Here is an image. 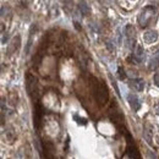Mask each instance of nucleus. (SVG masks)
Here are the masks:
<instances>
[{"instance_id":"14","label":"nucleus","mask_w":159,"mask_h":159,"mask_svg":"<svg viewBox=\"0 0 159 159\" xmlns=\"http://www.w3.org/2000/svg\"><path fill=\"white\" fill-rule=\"evenodd\" d=\"M154 83L159 87V72H157V74L154 75Z\"/></svg>"},{"instance_id":"4","label":"nucleus","mask_w":159,"mask_h":159,"mask_svg":"<svg viewBox=\"0 0 159 159\" xmlns=\"http://www.w3.org/2000/svg\"><path fill=\"white\" fill-rule=\"evenodd\" d=\"M127 100H129V104H130V107H131V109H132L134 111H137L139 108H141V102H139V97H137L136 94L130 93V94L127 96Z\"/></svg>"},{"instance_id":"15","label":"nucleus","mask_w":159,"mask_h":159,"mask_svg":"<svg viewBox=\"0 0 159 159\" xmlns=\"http://www.w3.org/2000/svg\"><path fill=\"white\" fill-rule=\"evenodd\" d=\"M148 156H149L151 159H157V156H156L153 152H151V151H148Z\"/></svg>"},{"instance_id":"5","label":"nucleus","mask_w":159,"mask_h":159,"mask_svg":"<svg viewBox=\"0 0 159 159\" xmlns=\"http://www.w3.org/2000/svg\"><path fill=\"white\" fill-rule=\"evenodd\" d=\"M36 84H37L36 77H33L31 74H28L27 75V81H26V87H27V91H28V93H30L31 97L33 96V92L36 89Z\"/></svg>"},{"instance_id":"6","label":"nucleus","mask_w":159,"mask_h":159,"mask_svg":"<svg viewBox=\"0 0 159 159\" xmlns=\"http://www.w3.org/2000/svg\"><path fill=\"white\" fill-rule=\"evenodd\" d=\"M130 87L137 92H142L144 89V81L142 79H134L130 81Z\"/></svg>"},{"instance_id":"17","label":"nucleus","mask_w":159,"mask_h":159,"mask_svg":"<svg viewBox=\"0 0 159 159\" xmlns=\"http://www.w3.org/2000/svg\"><path fill=\"white\" fill-rule=\"evenodd\" d=\"M156 114H157V115H159V104L156 107Z\"/></svg>"},{"instance_id":"9","label":"nucleus","mask_w":159,"mask_h":159,"mask_svg":"<svg viewBox=\"0 0 159 159\" xmlns=\"http://www.w3.org/2000/svg\"><path fill=\"white\" fill-rule=\"evenodd\" d=\"M79 9H80V11H81V14H82L83 16H87V15H89V12H91V9H89L88 4H87L84 0H81V1H80Z\"/></svg>"},{"instance_id":"13","label":"nucleus","mask_w":159,"mask_h":159,"mask_svg":"<svg viewBox=\"0 0 159 159\" xmlns=\"http://www.w3.org/2000/svg\"><path fill=\"white\" fill-rule=\"evenodd\" d=\"M74 119L77 120L80 125H86V124H87V120H86V119H81V118H79V116H77V115H74Z\"/></svg>"},{"instance_id":"7","label":"nucleus","mask_w":159,"mask_h":159,"mask_svg":"<svg viewBox=\"0 0 159 159\" xmlns=\"http://www.w3.org/2000/svg\"><path fill=\"white\" fill-rule=\"evenodd\" d=\"M157 39H158V33L156 31H148V32H146L143 34V40L147 44H152V43H154Z\"/></svg>"},{"instance_id":"18","label":"nucleus","mask_w":159,"mask_h":159,"mask_svg":"<svg viewBox=\"0 0 159 159\" xmlns=\"http://www.w3.org/2000/svg\"><path fill=\"white\" fill-rule=\"evenodd\" d=\"M157 57H158V59H159V52H158V54H157Z\"/></svg>"},{"instance_id":"2","label":"nucleus","mask_w":159,"mask_h":159,"mask_svg":"<svg viewBox=\"0 0 159 159\" xmlns=\"http://www.w3.org/2000/svg\"><path fill=\"white\" fill-rule=\"evenodd\" d=\"M94 97L99 104H104L108 100V89L104 82L99 81L96 86H94Z\"/></svg>"},{"instance_id":"8","label":"nucleus","mask_w":159,"mask_h":159,"mask_svg":"<svg viewBox=\"0 0 159 159\" xmlns=\"http://www.w3.org/2000/svg\"><path fill=\"white\" fill-rule=\"evenodd\" d=\"M144 58V50H143V48H142V45H136V48H135V52H134V59L136 62H141L142 60Z\"/></svg>"},{"instance_id":"1","label":"nucleus","mask_w":159,"mask_h":159,"mask_svg":"<svg viewBox=\"0 0 159 159\" xmlns=\"http://www.w3.org/2000/svg\"><path fill=\"white\" fill-rule=\"evenodd\" d=\"M156 16V9L153 6H146L139 16V23L141 27H147Z\"/></svg>"},{"instance_id":"16","label":"nucleus","mask_w":159,"mask_h":159,"mask_svg":"<svg viewBox=\"0 0 159 159\" xmlns=\"http://www.w3.org/2000/svg\"><path fill=\"white\" fill-rule=\"evenodd\" d=\"M119 72H120V79L121 80L125 79V75H122V69L121 67H119Z\"/></svg>"},{"instance_id":"10","label":"nucleus","mask_w":159,"mask_h":159,"mask_svg":"<svg viewBox=\"0 0 159 159\" xmlns=\"http://www.w3.org/2000/svg\"><path fill=\"white\" fill-rule=\"evenodd\" d=\"M143 137H144V139L149 143V144H153L152 143V139H151V130H149V127L146 125L144 126V129H143Z\"/></svg>"},{"instance_id":"3","label":"nucleus","mask_w":159,"mask_h":159,"mask_svg":"<svg viewBox=\"0 0 159 159\" xmlns=\"http://www.w3.org/2000/svg\"><path fill=\"white\" fill-rule=\"evenodd\" d=\"M125 38H126L127 47L130 49H132L135 45V28L131 25H127L125 27Z\"/></svg>"},{"instance_id":"12","label":"nucleus","mask_w":159,"mask_h":159,"mask_svg":"<svg viewBox=\"0 0 159 159\" xmlns=\"http://www.w3.org/2000/svg\"><path fill=\"white\" fill-rule=\"evenodd\" d=\"M19 47H20V37L15 38L14 42H12V52L17 50V49H19ZM12 52H11V53H12Z\"/></svg>"},{"instance_id":"11","label":"nucleus","mask_w":159,"mask_h":159,"mask_svg":"<svg viewBox=\"0 0 159 159\" xmlns=\"http://www.w3.org/2000/svg\"><path fill=\"white\" fill-rule=\"evenodd\" d=\"M157 67H159L158 57H156L154 59H152V60H151V62H149V69H151V70H156Z\"/></svg>"}]
</instances>
